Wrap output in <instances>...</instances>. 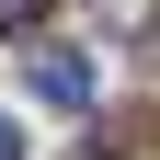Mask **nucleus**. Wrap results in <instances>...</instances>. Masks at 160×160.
Masks as SVG:
<instances>
[{
    "label": "nucleus",
    "mask_w": 160,
    "mask_h": 160,
    "mask_svg": "<svg viewBox=\"0 0 160 160\" xmlns=\"http://www.w3.org/2000/svg\"><path fill=\"white\" fill-rule=\"evenodd\" d=\"M34 92H46L57 114H80V103H92V69H80L69 46H46V57H34Z\"/></svg>",
    "instance_id": "f257e3e1"
},
{
    "label": "nucleus",
    "mask_w": 160,
    "mask_h": 160,
    "mask_svg": "<svg viewBox=\"0 0 160 160\" xmlns=\"http://www.w3.org/2000/svg\"><path fill=\"white\" fill-rule=\"evenodd\" d=\"M23 23H46V0H0V34H23Z\"/></svg>",
    "instance_id": "f03ea898"
},
{
    "label": "nucleus",
    "mask_w": 160,
    "mask_h": 160,
    "mask_svg": "<svg viewBox=\"0 0 160 160\" xmlns=\"http://www.w3.org/2000/svg\"><path fill=\"white\" fill-rule=\"evenodd\" d=\"M0 160H23V137H12V114H0Z\"/></svg>",
    "instance_id": "7ed1b4c3"
}]
</instances>
